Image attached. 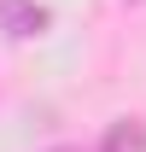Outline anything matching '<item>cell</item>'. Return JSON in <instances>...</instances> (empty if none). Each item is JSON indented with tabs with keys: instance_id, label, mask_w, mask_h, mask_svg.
Instances as JSON below:
<instances>
[{
	"instance_id": "1",
	"label": "cell",
	"mask_w": 146,
	"mask_h": 152,
	"mask_svg": "<svg viewBox=\"0 0 146 152\" xmlns=\"http://www.w3.org/2000/svg\"><path fill=\"white\" fill-rule=\"evenodd\" d=\"M47 29V6L41 0H0V35L6 41H35Z\"/></svg>"
},
{
	"instance_id": "2",
	"label": "cell",
	"mask_w": 146,
	"mask_h": 152,
	"mask_svg": "<svg viewBox=\"0 0 146 152\" xmlns=\"http://www.w3.org/2000/svg\"><path fill=\"white\" fill-rule=\"evenodd\" d=\"M99 152H146V123L140 117H117L105 129V146Z\"/></svg>"
},
{
	"instance_id": "3",
	"label": "cell",
	"mask_w": 146,
	"mask_h": 152,
	"mask_svg": "<svg viewBox=\"0 0 146 152\" xmlns=\"http://www.w3.org/2000/svg\"><path fill=\"white\" fill-rule=\"evenodd\" d=\"M58 152H82V146H58Z\"/></svg>"
}]
</instances>
